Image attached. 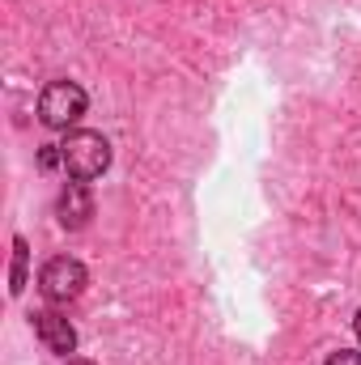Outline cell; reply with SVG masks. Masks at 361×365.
<instances>
[{
  "instance_id": "6da1fadb",
  "label": "cell",
  "mask_w": 361,
  "mask_h": 365,
  "mask_svg": "<svg viewBox=\"0 0 361 365\" xmlns=\"http://www.w3.org/2000/svg\"><path fill=\"white\" fill-rule=\"evenodd\" d=\"M60 153H64L68 179L90 182V179H102L111 170V140L102 132H68L64 145H60Z\"/></svg>"
},
{
  "instance_id": "7a4b0ae2",
  "label": "cell",
  "mask_w": 361,
  "mask_h": 365,
  "mask_svg": "<svg viewBox=\"0 0 361 365\" xmlns=\"http://www.w3.org/2000/svg\"><path fill=\"white\" fill-rule=\"evenodd\" d=\"M86 284H90L86 264H81V259H68V255L47 259L43 272H39V293H43L51 306H68V302H77V297L86 293Z\"/></svg>"
},
{
  "instance_id": "3957f363",
  "label": "cell",
  "mask_w": 361,
  "mask_h": 365,
  "mask_svg": "<svg viewBox=\"0 0 361 365\" xmlns=\"http://www.w3.org/2000/svg\"><path fill=\"white\" fill-rule=\"evenodd\" d=\"M86 106H90V98H86V90L77 81H51L39 93V119L47 128H56V132H68L86 115Z\"/></svg>"
},
{
  "instance_id": "277c9868",
  "label": "cell",
  "mask_w": 361,
  "mask_h": 365,
  "mask_svg": "<svg viewBox=\"0 0 361 365\" xmlns=\"http://www.w3.org/2000/svg\"><path fill=\"white\" fill-rule=\"evenodd\" d=\"M30 323H34V336L43 340L47 353H60V357L77 353V327H73L60 310H34Z\"/></svg>"
},
{
  "instance_id": "5b68a950",
  "label": "cell",
  "mask_w": 361,
  "mask_h": 365,
  "mask_svg": "<svg viewBox=\"0 0 361 365\" xmlns=\"http://www.w3.org/2000/svg\"><path fill=\"white\" fill-rule=\"evenodd\" d=\"M56 217H60V225L64 230H86L93 217V195L90 187L81 179H73L64 191H60V200H56Z\"/></svg>"
},
{
  "instance_id": "8992f818",
  "label": "cell",
  "mask_w": 361,
  "mask_h": 365,
  "mask_svg": "<svg viewBox=\"0 0 361 365\" xmlns=\"http://www.w3.org/2000/svg\"><path fill=\"white\" fill-rule=\"evenodd\" d=\"M26 264H30V247H26V238L17 234V238H13V264H9V293H13V297H21V289H26Z\"/></svg>"
},
{
  "instance_id": "52a82bcc",
  "label": "cell",
  "mask_w": 361,
  "mask_h": 365,
  "mask_svg": "<svg viewBox=\"0 0 361 365\" xmlns=\"http://www.w3.org/2000/svg\"><path fill=\"white\" fill-rule=\"evenodd\" d=\"M39 166H43V170H56V166H64V153H60V145H43V153H39Z\"/></svg>"
},
{
  "instance_id": "ba28073f",
  "label": "cell",
  "mask_w": 361,
  "mask_h": 365,
  "mask_svg": "<svg viewBox=\"0 0 361 365\" xmlns=\"http://www.w3.org/2000/svg\"><path fill=\"white\" fill-rule=\"evenodd\" d=\"M327 365H361V353L357 349H340V353H332Z\"/></svg>"
},
{
  "instance_id": "9c48e42d",
  "label": "cell",
  "mask_w": 361,
  "mask_h": 365,
  "mask_svg": "<svg viewBox=\"0 0 361 365\" xmlns=\"http://www.w3.org/2000/svg\"><path fill=\"white\" fill-rule=\"evenodd\" d=\"M353 331H357V340H361V310H357V319H353Z\"/></svg>"
},
{
  "instance_id": "30bf717a",
  "label": "cell",
  "mask_w": 361,
  "mask_h": 365,
  "mask_svg": "<svg viewBox=\"0 0 361 365\" xmlns=\"http://www.w3.org/2000/svg\"><path fill=\"white\" fill-rule=\"evenodd\" d=\"M68 365H93V361H86V357H73V361H68Z\"/></svg>"
}]
</instances>
